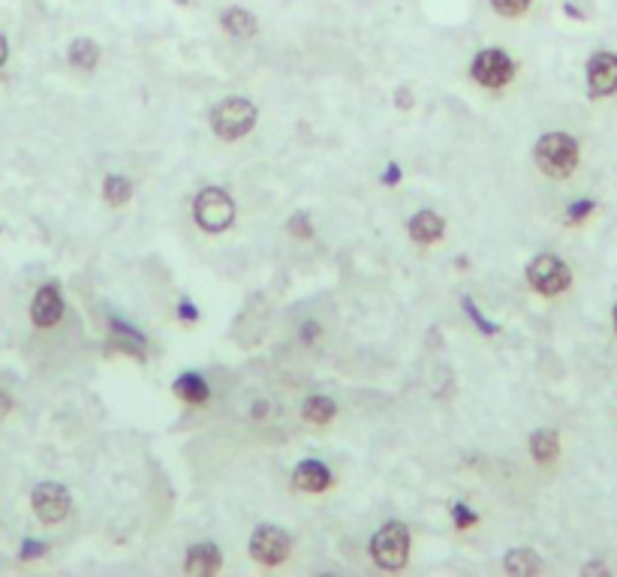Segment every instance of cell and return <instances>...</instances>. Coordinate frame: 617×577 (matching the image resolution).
<instances>
[{
    "instance_id": "7c38bea8",
    "label": "cell",
    "mask_w": 617,
    "mask_h": 577,
    "mask_svg": "<svg viewBox=\"0 0 617 577\" xmlns=\"http://www.w3.org/2000/svg\"><path fill=\"white\" fill-rule=\"evenodd\" d=\"M223 565V556L214 544H196L187 551V560H184V572L187 574H214L220 572Z\"/></svg>"
},
{
    "instance_id": "cb8c5ba5",
    "label": "cell",
    "mask_w": 617,
    "mask_h": 577,
    "mask_svg": "<svg viewBox=\"0 0 617 577\" xmlns=\"http://www.w3.org/2000/svg\"><path fill=\"white\" fill-rule=\"evenodd\" d=\"M591 211H593V202H591V198H582V202L569 205L566 216H569V223H578V220H584V216L591 214Z\"/></svg>"
},
{
    "instance_id": "4dcf8cb0",
    "label": "cell",
    "mask_w": 617,
    "mask_h": 577,
    "mask_svg": "<svg viewBox=\"0 0 617 577\" xmlns=\"http://www.w3.org/2000/svg\"><path fill=\"white\" fill-rule=\"evenodd\" d=\"M6 54H9V49H6V40H4V36H0V66L6 63Z\"/></svg>"
},
{
    "instance_id": "9c48e42d",
    "label": "cell",
    "mask_w": 617,
    "mask_h": 577,
    "mask_svg": "<svg viewBox=\"0 0 617 577\" xmlns=\"http://www.w3.org/2000/svg\"><path fill=\"white\" fill-rule=\"evenodd\" d=\"M587 91L591 97H612L617 91V54L600 52L587 61Z\"/></svg>"
},
{
    "instance_id": "5bb4252c",
    "label": "cell",
    "mask_w": 617,
    "mask_h": 577,
    "mask_svg": "<svg viewBox=\"0 0 617 577\" xmlns=\"http://www.w3.org/2000/svg\"><path fill=\"white\" fill-rule=\"evenodd\" d=\"M220 24H223V31H227L229 36H238V40H250L259 27H256V18L247 13V9H241V6H232L223 13L220 18Z\"/></svg>"
},
{
    "instance_id": "2e32d148",
    "label": "cell",
    "mask_w": 617,
    "mask_h": 577,
    "mask_svg": "<svg viewBox=\"0 0 617 577\" xmlns=\"http://www.w3.org/2000/svg\"><path fill=\"white\" fill-rule=\"evenodd\" d=\"M70 63L76 66V70H93V66L100 63V45L93 43V40H76L70 45Z\"/></svg>"
},
{
    "instance_id": "9a60e30c",
    "label": "cell",
    "mask_w": 617,
    "mask_h": 577,
    "mask_svg": "<svg viewBox=\"0 0 617 577\" xmlns=\"http://www.w3.org/2000/svg\"><path fill=\"white\" fill-rule=\"evenodd\" d=\"M175 394L181 397L184 403H205L211 391H208V385H205L202 376L184 373V376H178V380H175Z\"/></svg>"
},
{
    "instance_id": "4fadbf2b",
    "label": "cell",
    "mask_w": 617,
    "mask_h": 577,
    "mask_svg": "<svg viewBox=\"0 0 617 577\" xmlns=\"http://www.w3.org/2000/svg\"><path fill=\"white\" fill-rule=\"evenodd\" d=\"M443 216L434 214V211H419L413 220H410V235H413V241L419 244H434L443 238Z\"/></svg>"
},
{
    "instance_id": "52a82bcc",
    "label": "cell",
    "mask_w": 617,
    "mask_h": 577,
    "mask_svg": "<svg viewBox=\"0 0 617 577\" xmlns=\"http://www.w3.org/2000/svg\"><path fill=\"white\" fill-rule=\"evenodd\" d=\"M250 556L263 565H280L289 556V535L280 526H259L250 535Z\"/></svg>"
},
{
    "instance_id": "d4e9b609",
    "label": "cell",
    "mask_w": 617,
    "mask_h": 577,
    "mask_svg": "<svg viewBox=\"0 0 617 577\" xmlns=\"http://www.w3.org/2000/svg\"><path fill=\"white\" fill-rule=\"evenodd\" d=\"M464 307H467V313H470V319L476 322V325H479V328L485 331V334H494V331H497V325H491V322H488V319H485V316L479 313V310H476V307H473V301H470V298H467V301H464Z\"/></svg>"
},
{
    "instance_id": "484cf974",
    "label": "cell",
    "mask_w": 617,
    "mask_h": 577,
    "mask_svg": "<svg viewBox=\"0 0 617 577\" xmlns=\"http://www.w3.org/2000/svg\"><path fill=\"white\" fill-rule=\"evenodd\" d=\"M289 229H293V232L298 235V238H311V235H313V226L307 223V216H304V214H295V216H293V223H289Z\"/></svg>"
},
{
    "instance_id": "e0dca14e",
    "label": "cell",
    "mask_w": 617,
    "mask_h": 577,
    "mask_svg": "<svg viewBox=\"0 0 617 577\" xmlns=\"http://www.w3.org/2000/svg\"><path fill=\"white\" fill-rule=\"evenodd\" d=\"M530 451L539 463H551L560 451V439L554 430H536L530 437Z\"/></svg>"
},
{
    "instance_id": "44dd1931",
    "label": "cell",
    "mask_w": 617,
    "mask_h": 577,
    "mask_svg": "<svg viewBox=\"0 0 617 577\" xmlns=\"http://www.w3.org/2000/svg\"><path fill=\"white\" fill-rule=\"evenodd\" d=\"M115 343L121 352H133L136 358H142L145 361V343H142V334H136L133 328H127V325H115Z\"/></svg>"
},
{
    "instance_id": "603a6c76",
    "label": "cell",
    "mask_w": 617,
    "mask_h": 577,
    "mask_svg": "<svg viewBox=\"0 0 617 577\" xmlns=\"http://www.w3.org/2000/svg\"><path fill=\"white\" fill-rule=\"evenodd\" d=\"M452 517H455V526L458 529H467V526H473L476 520H479V514H473L464 503H455L452 505Z\"/></svg>"
},
{
    "instance_id": "ba28073f",
    "label": "cell",
    "mask_w": 617,
    "mask_h": 577,
    "mask_svg": "<svg viewBox=\"0 0 617 577\" xmlns=\"http://www.w3.org/2000/svg\"><path fill=\"white\" fill-rule=\"evenodd\" d=\"M31 505L43 524H61V520L70 514V494H67V487L45 481V485L34 487Z\"/></svg>"
},
{
    "instance_id": "7402d4cb",
    "label": "cell",
    "mask_w": 617,
    "mask_h": 577,
    "mask_svg": "<svg viewBox=\"0 0 617 577\" xmlns=\"http://www.w3.org/2000/svg\"><path fill=\"white\" fill-rule=\"evenodd\" d=\"M533 0H491V6L497 9L500 15H506V18H518V15H525L527 9H530Z\"/></svg>"
},
{
    "instance_id": "8992f818",
    "label": "cell",
    "mask_w": 617,
    "mask_h": 577,
    "mask_svg": "<svg viewBox=\"0 0 617 577\" xmlns=\"http://www.w3.org/2000/svg\"><path fill=\"white\" fill-rule=\"evenodd\" d=\"M512 72H516V63L500 49H485L476 54L473 61V79L479 82L482 88H491V91L503 88V84L512 82Z\"/></svg>"
},
{
    "instance_id": "ffe728a7",
    "label": "cell",
    "mask_w": 617,
    "mask_h": 577,
    "mask_svg": "<svg viewBox=\"0 0 617 577\" xmlns=\"http://www.w3.org/2000/svg\"><path fill=\"white\" fill-rule=\"evenodd\" d=\"M334 412H338V406H334L329 397H311V400L304 403V418L311 424H329L334 418Z\"/></svg>"
},
{
    "instance_id": "6da1fadb",
    "label": "cell",
    "mask_w": 617,
    "mask_h": 577,
    "mask_svg": "<svg viewBox=\"0 0 617 577\" xmlns=\"http://www.w3.org/2000/svg\"><path fill=\"white\" fill-rule=\"evenodd\" d=\"M533 157L548 178H569L578 166V141L566 132H545L536 141Z\"/></svg>"
},
{
    "instance_id": "f546056e",
    "label": "cell",
    "mask_w": 617,
    "mask_h": 577,
    "mask_svg": "<svg viewBox=\"0 0 617 577\" xmlns=\"http://www.w3.org/2000/svg\"><path fill=\"white\" fill-rule=\"evenodd\" d=\"M181 319H184V322H187V319L193 322V319H196V307H193V304H181Z\"/></svg>"
},
{
    "instance_id": "3957f363",
    "label": "cell",
    "mask_w": 617,
    "mask_h": 577,
    "mask_svg": "<svg viewBox=\"0 0 617 577\" xmlns=\"http://www.w3.org/2000/svg\"><path fill=\"white\" fill-rule=\"evenodd\" d=\"M371 556H373V563H377L380 569H386V572L404 569L407 556H410V529L404 524H398V520L386 524L377 535H373Z\"/></svg>"
},
{
    "instance_id": "4316f807",
    "label": "cell",
    "mask_w": 617,
    "mask_h": 577,
    "mask_svg": "<svg viewBox=\"0 0 617 577\" xmlns=\"http://www.w3.org/2000/svg\"><path fill=\"white\" fill-rule=\"evenodd\" d=\"M45 553V544L43 542H24L22 544V560H36V556Z\"/></svg>"
},
{
    "instance_id": "d6986e66",
    "label": "cell",
    "mask_w": 617,
    "mask_h": 577,
    "mask_svg": "<svg viewBox=\"0 0 617 577\" xmlns=\"http://www.w3.org/2000/svg\"><path fill=\"white\" fill-rule=\"evenodd\" d=\"M102 193H106V202L109 205H127L130 196H133V184L127 181L124 175H109L106 184H102Z\"/></svg>"
},
{
    "instance_id": "ac0fdd59",
    "label": "cell",
    "mask_w": 617,
    "mask_h": 577,
    "mask_svg": "<svg viewBox=\"0 0 617 577\" xmlns=\"http://www.w3.org/2000/svg\"><path fill=\"white\" fill-rule=\"evenodd\" d=\"M503 569H506L509 574L525 577V574H536L542 569V563L533 551H509V556L503 560Z\"/></svg>"
},
{
    "instance_id": "30bf717a",
    "label": "cell",
    "mask_w": 617,
    "mask_h": 577,
    "mask_svg": "<svg viewBox=\"0 0 617 577\" xmlns=\"http://www.w3.org/2000/svg\"><path fill=\"white\" fill-rule=\"evenodd\" d=\"M63 316V301H61V292L58 286H43L36 292L34 304H31V319L36 328H52L58 325Z\"/></svg>"
},
{
    "instance_id": "83f0119b",
    "label": "cell",
    "mask_w": 617,
    "mask_h": 577,
    "mask_svg": "<svg viewBox=\"0 0 617 577\" xmlns=\"http://www.w3.org/2000/svg\"><path fill=\"white\" fill-rule=\"evenodd\" d=\"M382 181H386V184H398V181H400V168H398L395 163H391V166L386 168V175H382Z\"/></svg>"
},
{
    "instance_id": "5b68a950",
    "label": "cell",
    "mask_w": 617,
    "mask_h": 577,
    "mask_svg": "<svg viewBox=\"0 0 617 577\" xmlns=\"http://www.w3.org/2000/svg\"><path fill=\"white\" fill-rule=\"evenodd\" d=\"M527 280L539 295H560V292L569 289L573 274H569L564 259L551 256V253H542V256H536L527 264Z\"/></svg>"
},
{
    "instance_id": "8fae6325",
    "label": "cell",
    "mask_w": 617,
    "mask_h": 577,
    "mask_svg": "<svg viewBox=\"0 0 617 577\" xmlns=\"http://www.w3.org/2000/svg\"><path fill=\"white\" fill-rule=\"evenodd\" d=\"M293 485L298 490H304V494H320V490L332 485V472L325 469L320 460H304L298 463L293 472Z\"/></svg>"
},
{
    "instance_id": "7a4b0ae2",
    "label": "cell",
    "mask_w": 617,
    "mask_h": 577,
    "mask_svg": "<svg viewBox=\"0 0 617 577\" xmlns=\"http://www.w3.org/2000/svg\"><path fill=\"white\" fill-rule=\"evenodd\" d=\"M256 124V106L245 97H229L223 100L217 109L211 111V127L220 139L236 141L247 136Z\"/></svg>"
},
{
    "instance_id": "277c9868",
    "label": "cell",
    "mask_w": 617,
    "mask_h": 577,
    "mask_svg": "<svg viewBox=\"0 0 617 577\" xmlns=\"http://www.w3.org/2000/svg\"><path fill=\"white\" fill-rule=\"evenodd\" d=\"M193 216L205 232H223L236 220V202H232L229 193L220 190V187H208V190L196 196Z\"/></svg>"
},
{
    "instance_id": "f1b7e54d",
    "label": "cell",
    "mask_w": 617,
    "mask_h": 577,
    "mask_svg": "<svg viewBox=\"0 0 617 577\" xmlns=\"http://www.w3.org/2000/svg\"><path fill=\"white\" fill-rule=\"evenodd\" d=\"M9 409H13V400H9V397H6L4 391H0V421L6 418V415H9Z\"/></svg>"
},
{
    "instance_id": "1f68e13d",
    "label": "cell",
    "mask_w": 617,
    "mask_h": 577,
    "mask_svg": "<svg viewBox=\"0 0 617 577\" xmlns=\"http://www.w3.org/2000/svg\"><path fill=\"white\" fill-rule=\"evenodd\" d=\"M614 328H617V307H614Z\"/></svg>"
}]
</instances>
